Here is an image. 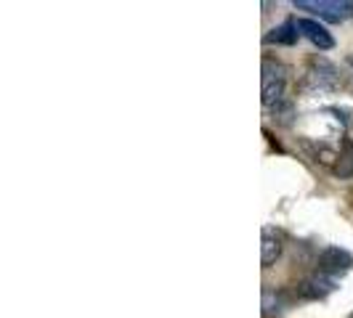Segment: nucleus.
<instances>
[{"instance_id":"obj_1","label":"nucleus","mask_w":353,"mask_h":318,"mask_svg":"<svg viewBox=\"0 0 353 318\" xmlns=\"http://www.w3.org/2000/svg\"><path fill=\"white\" fill-rule=\"evenodd\" d=\"M261 72H263V77H261V101H263V106L279 104L284 98V88H287V67L282 61L265 56Z\"/></svg>"},{"instance_id":"obj_2","label":"nucleus","mask_w":353,"mask_h":318,"mask_svg":"<svg viewBox=\"0 0 353 318\" xmlns=\"http://www.w3.org/2000/svg\"><path fill=\"white\" fill-rule=\"evenodd\" d=\"M295 8L311 11L314 17L324 19V21H332V24L353 19L351 0H295Z\"/></svg>"},{"instance_id":"obj_3","label":"nucleus","mask_w":353,"mask_h":318,"mask_svg":"<svg viewBox=\"0 0 353 318\" xmlns=\"http://www.w3.org/2000/svg\"><path fill=\"white\" fill-rule=\"evenodd\" d=\"M335 276H330V273H314V276H308L305 282L298 284V297L301 300H324L330 292H335Z\"/></svg>"},{"instance_id":"obj_4","label":"nucleus","mask_w":353,"mask_h":318,"mask_svg":"<svg viewBox=\"0 0 353 318\" xmlns=\"http://www.w3.org/2000/svg\"><path fill=\"white\" fill-rule=\"evenodd\" d=\"M353 268V255L343 247H327L321 249L319 255V271L321 273H330V276H337V273H345Z\"/></svg>"},{"instance_id":"obj_5","label":"nucleus","mask_w":353,"mask_h":318,"mask_svg":"<svg viewBox=\"0 0 353 318\" xmlns=\"http://www.w3.org/2000/svg\"><path fill=\"white\" fill-rule=\"evenodd\" d=\"M305 83L316 90H335L337 85H340V77H337V70L330 64V61L316 59V61L311 64V70H308Z\"/></svg>"},{"instance_id":"obj_6","label":"nucleus","mask_w":353,"mask_h":318,"mask_svg":"<svg viewBox=\"0 0 353 318\" xmlns=\"http://www.w3.org/2000/svg\"><path fill=\"white\" fill-rule=\"evenodd\" d=\"M298 30H301V35L305 37V40H311V45L319 48V51L335 48V37L330 35L319 21H314V19H301V21H298Z\"/></svg>"},{"instance_id":"obj_7","label":"nucleus","mask_w":353,"mask_h":318,"mask_svg":"<svg viewBox=\"0 0 353 318\" xmlns=\"http://www.w3.org/2000/svg\"><path fill=\"white\" fill-rule=\"evenodd\" d=\"M282 255V239L271 229H263V242H261V265L271 268Z\"/></svg>"},{"instance_id":"obj_8","label":"nucleus","mask_w":353,"mask_h":318,"mask_svg":"<svg viewBox=\"0 0 353 318\" xmlns=\"http://www.w3.org/2000/svg\"><path fill=\"white\" fill-rule=\"evenodd\" d=\"M298 21H292V19H287L282 21L279 27H274L268 35H265V43H276V45H295L298 43Z\"/></svg>"},{"instance_id":"obj_9","label":"nucleus","mask_w":353,"mask_h":318,"mask_svg":"<svg viewBox=\"0 0 353 318\" xmlns=\"http://www.w3.org/2000/svg\"><path fill=\"white\" fill-rule=\"evenodd\" d=\"M261 305H263L265 316H282L290 308V297L282 289H263V302Z\"/></svg>"},{"instance_id":"obj_10","label":"nucleus","mask_w":353,"mask_h":318,"mask_svg":"<svg viewBox=\"0 0 353 318\" xmlns=\"http://www.w3.org/2000/svg\"><path fill=\"white\" fill-rule=\"evenodd\" d=\"M332 173H335V178H340V180L353 178V141H343V151H340V157H337Z\"/></svg>"},{"instance_id":"obj_11","label":"nucleus","mask_w":353,"mask_h":318,"mask_svg":"<svg viewBox=\"0 0 353 318\" xmlns=\"http://www.w3.org/2000/svg\"><path fill=\"white\" fill-rule=\"evenodd\" d=\"M271 114H274V123L290 127V125H292V117H295V106H292L290 98H282L279 104L271 106Z\"/></svg>"},{"instance_id":"obj_12","label":"nucleus","mask_w":353,"mask_h":318,"mask_svg":"<svg viewBox=\"0 0 353 318\" xmlns=\"http://www.w3.org/2000/svg\"><path fill=\"white\" fill-rule=\"evenodd\" d=\"M348 64H351V67H353V56H351V59H348Z\"/></svg>"},{"instance_id":"obj_13","label":"nucleus","mask_w":353,"mask_h":318,"mask_svg":"<svg viewBox=\"0 0 353 318\" xmlns=\"http://www.w3.org/2000/svg\"><path fill=\"white\" fill-rule=\"evenodd\" d=\"M351 318H353V316H351Z\"/></svg>"}]
</instances>
